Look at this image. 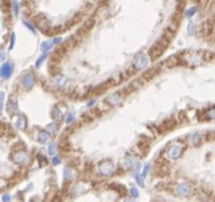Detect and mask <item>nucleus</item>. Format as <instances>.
<instances>
[{
    "mask_svg": "<svg viewBox=\"0 0 215 202\" xmlns=\"http://www.w3.org/2000/svg\"><path fill=\"white\" fill-rule=\"evenodd\" d=\"M168 41L169 40L167 39V38H162V39H160L159 41L156 42L149 51L150 57L152 58V59H155V58L159 57L161 54L165 52V48L168 47V44H169Z\"/></svg>",
    "mask_w": 215,
    "mask_h": 202,
    "instance_id": "nucleus-1",
    "label": "nucleus"
},
{
    "mask_svg": "<svg viewBox=\"0 0 215 202\" xmlns=\"http://www.w3.org/2000/svg\"><path fill=\"white\" fill-rule=\"evenodd\" d=\"M99 173L103 176H111L112 174L114 173L115 168H114V165L112 162L110 161H102V162L99 164Z\"/></svg>",
    "mask_w": 215,
    "mask_h": 202,
    "instance_id": "nucleus-2",
    "label": "nucleus"
},
{
    "mask_svg": "<svg viewBox=\"0 0 215 202\" xmlns=\"http://www.w3.org/2000/svg\"><path fill=\"white\" fill-rule=\"evenodd\" d=\"M148 64H149V59L145 55L143 54H140L138 55L136 58H135L134 62H133V66L136 70H142V68H147Z\"/></svg>",
    "mask_w": 215,
    "mask_h": 202,
    "instance_id": "nucleus-3",
    "label": "nucleus"
},
{
    "mask_svg": "<svg viewBox=\"0 0 215 202\" xmlns=\"http://www.w3.org/2000/svg\"><path fill=\"white\" fill-rule=\"evenodd\" d=\"M94 24H95V21H94V20H91V19L88 20V21H86V23H84L82 27H81L80 29L78 30L77 35H76V36H77L78 38H82L83 36L88 35L90 31L93 29Z\"/></svg>",
    "mask_w": 215,
    "mask_h": 202,
    "instance_id": "nucleus-4",
    "label": "nucleus"
},
{
    "mask_svg": "<svg viewBox=\"0 0 215 202\" xmlns=\"http://www.w3.org/2000/svg\"><path fill=\"white\" fill-rule=\"evenodd\" d=\"M13 70H14V65H13L12 62H6L0 68V77L3 79H7L11 76V74L13 73Z\"/></svg>",
    "mask_w": 215,
    "mask_h": 202,
    "instance_id": "nucleus-5",
    "label": "nucleus"
},
{
    "mask_svg": "<svg viewBox=\"0 0 215 202\" xmlns=\"http://www.w3.org/2000/svg\"><path fill=\"white\" fill-rule=\"evenodd\" d=\"M107 103H109L110 105L112 106H116L119 105L122 101V97L120 95V92H117V93H113L111 95H109L106 99Z\"/></svg>",
    "mask_w": 215,
    "mask_h": 202,
    "instance_id": "nucleus-6",
    "label": "nucleus"
},
{
    "mask_svg": "<svg viewBox=\"0 0 215 202\" xmlns=\"http://www.w3.org/2000/svg\"><path fill=\"white\" fill-rule=\"evenodd\" d=\"M13 159L18 164H25L29 162V155L25 152H17L13 156Z\"/></svg>",
    "mask_w": 215,
    "mask_h": 202,
    "instance_id": "nucleus-7",
    "label": "nucleus"
},
{
    "mask_svg": "<svg viewBox=\"0 0 215 202\" xmlns=\"http://www.w3.org/2000/svg\"><path fill=\"white\" fill-rule=\"evenodd\" d=\"M183 154V149L178 145H172L168 150V156L171 159H177Z\"/></svg>",
    "mask_w": 215,
    "mask_h": 202,
    "instance_id": "nucleus-8",
    "label": "nucleus"
},
{
    "mask_svg": "<svg viewBox=\"0 0 215 202\" xmlns=\"http://www.w3.org/2000/svg\"><path fill=\"white\" fill-rule=\"evenodd\" d=\"M34 82H35V79L32 74H30V73L24 74L23 77H22V84H23V86L25 89H32V86L34 85Z\"/></svg>",
    "mask_w": 215,
    "mask_h": 202,
    "instance_id": "nucleus-9",
    "label": "nucleus"
},
{
    "mask_svg": "<svg viewBox=\"0 0 215 202\" xmlns=\"http://www.w3.org/2000/svg\"><path fill=\"white\" fill-rule=\"evenodd\" d=\"M176 193L179 196H189L191 193V190L189 185L187 184H178L176 188Z\"/></svg>",
    "mask_w": 215,
    "mask_h": 202,
    "instance_id": "nucleus-10",
    "label": "nucleus"
},
{
    "mask_svg": "<svg viewBox=\"0 0 215 202\" xmlns=\"http://www.w3.org/2000/svg\"><path fill=\"white\" fill-rule=\"evenodd\" d=\"M66 81H68V79H66L65 76L56 75L55 78H54V80H53V83L55 84L56 86H58V88H62V86L65 85Z\"/></svg>",
    "mask_w": 215,
    "mask_h": 202,
    "instance_id": "nucleus-11",
    "label": "nucleus"
},
{
    "mask_svg": "<svg viewBox=\"0 0 215 202\" xmlns=\"http://www.w3.org/2000/svg\"><path fill=\"white\" fill-rule=\"evenodd\" d=\"M137 163H138V160L135 156H131V157L127 158V159L124 161V165L127 168H134L137 165Z\"/></svg>",
    "mask_w": 215,
    "mask_h": 202,
    "instance_id": "nucleus-12",
    "label": "nucleus"
},
{
    "mask_svg": "<svg viewBox=\"0 0 215 202\" xmlns=\"http://www.w3.org/2000/svg\"><path fill=\"white\" fill-rule=\"evenodd\" d=\"M36 24L39 27V29H41L43 32H45V30L48 29V21L44 17H36Z\"/></svg>",
    "mask_w": 215,
    "mask_h": 202,
    "instance_id": "nucleus-13",
    "label": "nucleus"
},
{
    "mask_svg": "<svg viewBox=\"0 0 215 202\" xmlns=\"http://www.w3.org/2000/svg\"><path fill=\"white\" fill-rule=\"evenodd\" d=\"M187 60L190 62V64L196 65V64H199V63L201 62V57L198 55V54L193 53V54H190V56L187 58Z\"/></svg>",
    "mask_w": 215,
    "mask_h": 202,
    "instance_id": "nucleus-14",
    "label": "nucleus"
},
{
    "mask_svg": "<svg viewBox=\"0 0 215 202\" xmlns=\"http://www.w3.org/2000/svg\"><path fill=\"white\" fill-rule=\"evenodd\" d=\"M16 126L19 130H24L27 127V118L22 115H20L16 121Z\"/></svg>",
    "mask_w": 215,
    "mask_h": 202,
    "instance_id": "nucleus-15",
    "label": "nucleus"
},
{
    "mask_svg": "<svg viewBox=\"0 0 215 202\" xmlns=\"http://www.w3.org/2000/svg\"><path fill=\"white\" fill-rule=\"evenodd\" d=\"M159 72V70H158V66H156V68H152V70H150V71H148V72H145V74H143V78L145 79H151V78H153L154 76H156V74Z\"/></svg>",
    "mask_w": 215,
    "mask_h": 202,
    "instance_id": "nucleus-16",
    "label": "nucleus"
},
{
    "mask_svg": "<svg viewBox=\"0 0 215 202\" xmlns=\"http://www.w3.org/2000/svg\"><path fill=\"white\" fill-rule=\"evenodd\" d=\"M48 138H50V134H48L47 131H41L38 134V141L41 143L47 142L48 140Z\"/></svg>",
    "mask_w": 215,
    "mask_h": 202,
    "instance_id": "nucleus-17",
    "label": "nucleus"
},
{
    "mask_svg": "<svg viewBox=\"0 0 215 202\" xmlns=\"http://www.w3.org/2000/svg\"><path fill=\"white\" fill-rule=\"evenodd\" d=\"M57 131H58V126L56 123H50L47 125V132L51 135V136H55Z\"/></svg>",
    "mask_w": 215,
    "mask_h": 202,
    "instance_id": "nucleus-18",
    "label": "nucleus"
},
{
    "mask_svg": "<svg viewBox=\"0 0 215 202\" xmlns=\"http://www.w3.org/2000/svg\"><path fill=\"white\" fill-rule=\"evenodd\" d=\"M7 109H9L10 113H15V112H17L18 106H17L16 99H14V100H13V99H10L9 104H7Z\"/></svg>",
    "mask_w": 215,
    "mask_h": 202,
    "instance_id": "nucleus-19",
    "label": "nucleus"
},
{
    "mask_svg": "<svg viewBox=\"0 0 215 202\" xmlns=\"http://www.w3.org/2000/svg\"><path fill=\"white\" fill-rule=\"evenodd\" d=\"M52 117L54 119L60 121V120H62V118H63V115H62V113H61V111L59 109H54L53 112H52Z\"/></svg>",
    "mask_w": 215,
    "mask_h": 202,
    "instance_id": "nucleus-20",
    "label": "nucleus"
},
{
    "mask_svg": "<svg viewBox=\"0 0 215 202\" xmlns=\"http://www.w3.org/2000/svg\"><path fill=\"white\" fill-rule=\"evenodd\" d=\"M189 141H190L191 144H193V145L198 144L199 141H200V135H199V134L192 135V136L189 137Z\"/></svg>",
    "mask_w": 215,
    "mask_h": 202,
    "instance_id": "nucleus-21",
    "label": "nucleus"
},
{
    "mask_svg": "<svg viewBox=\"0 0 215 202\" xmlns=\"http://www.w3.org/2000/svg\"><path fill=\"white\" fill-rule=\"evenodd\" d=\"M52 45H53L52 41H44V42L41 43L40 48H41V51L43 53H45V52H48V50H51V48H52Z\"/></svg>",
    "mask_w": 215,
    "mask_h": 202,
    "instance_id": "nucleus-22",
    "label": "nucleus"
},
{
    "mask_svg": "<svg viewBox=\"0 0 215 202\" xmlns=\"http://www.w3.org/2000/svg\"><path fill=\"white\" fill-rule=\"evenodd\" d=\"M13 10H14L15 16H18V13H19V3H18L17 0L13 1Z\"/></svg>",
    "mask_w": 215,
    "mask_h": 202,
    "instance_id": "nucleus-23",
    "label": "nucleus"
},
{
    "mask_svg": "<svg viewBox=\"0 0 215 202\" xmlns=\"http://www.w3.org/2000/svg\"><path fill=\"white\" fill-rule=\"evenodd\" d=\"M45 58H47V54L44 53V54H43V55L41 56V57H39V58H38V60L36 61V66H37V68H39V66L42 64V62L44 61Z\"/></svg>",
    "mask_w": 215,
    "mask_h": 202,
    "instance_id": "nucleus-24",
    "label": "nucleus"
},
{
    "mask_svg": "<svg viewBox=\"0 0 215 202\" xmlns=\"http://www.w3.org/2000/svg\"><path fill=\"white\" fill-rule=\"evenodd\" d=\"M48 154H50V155H54V154H55V152H56V145H55V143H51V144L48 145Z\"/></svg>",
    "mask_w": 215,
    "mask_h": 202,
    "instance_id": "nucleus-25",
    "label": "nucleus"
},
{
    "mask_svg": "<svg viewBox=\"0 0 215 202\" xmlns=\"http://www.w3.org/2000/svg\"><path fill=\"white\" fill-rule=\"evenodd\" d=\"M74 119H75V114H74V113H69L68 116H66L65 121H66V123H71V122L74 121Z\"/></svg>",
    "mask_w": 215,
    "mask_h": 202,
    "instance_id": "nucleus-26",
    "label": "nucleus"
},
{
    "mask_svg": "<svg viewBox=\"0 0 215 202\" xmlns=\"http://www.w3.org/2000/svg\"><path fill=\"white\" fill-rule=\"evenodd\" d=\"M195 12H196V9H195V7H191V9H189L188 11L186 12V15H187L188 17H192L194 14H195Z\"/></svg>",
    "mask_w": 215,
    "mask_h": 202,
    "instance_id": "nucleus-27",
    "label": "nucleus"
},
{
    "mask_svg": "<svg viewBox=\"0 0 215 202\" xmlns=\"http://www.w3.org/2000/svg\"><path fill=\"white\" fill-rule=\"evenodd\" d=\"M117 186L115 188V190H117L119 192L121 195H124V194H125V188L124 186H122V185H120V184H116Z\"/></svg>",
    "mask_w": 215,
    "mask_h": 202,
    "instance_id": "nucleus-28",
    "label": "nucleus"
},
{
    "mask_svg": "<svg viewBox=\"0 0 215 202\" xmlns=\"http://www.w3.org/2000/svg\"><path fill=\"white\" fill-rule=\"evenodd\" d=\"M149 170H150V164H145V167H143V171H142V174H141V176L143 178L145 177V176H147V174H148V172H149Z\"/></svg>",
    "mask_w": 215,
    "mask_h": 202,
    "instance_id": "nucleus-29",
    "label": "nucleus"
},
{
    "mask_svg": "<svg viewBox=\"0 0 215 202\" xmlns=\"http://www.w3.org/2000/svg\"><path fill=\"white\" fill-rule=\"evenodd\" d=\"M3 100H4V93L3 92H0V112L2 111V107H3Z\"/></svg>",
    "mask_w": 215,
    "mask_h": 202,
    "instance_id": "nucleus-30",
    "label": "nucleus"
},
{
    "mask_svg": "<svg viewBox=\"0 0 215 202\" xmlns=\"http://www.w3.org/2000/svg\"><path fill=\"white\" fill-rule=\"evenodd\" d=\"M136 181H137V183L140 186H143V184H145V183H143V177L141 175H137L136 176Z\"/></svg>",
    "mask_w": 215,
    "mask_h": 202,
    "instance_id": "nucleus-31",
    "label": "nucleus"
},
{
    "mask_svg": "<svg viewBox=\"0 0 215 202\" xmlns=\"http://www.w3.org/2000/svg\"><path fill=\"white\" fill-rule=\"evenodd\" d=\"M65 178L68 179V180L72 178V171L70 170V168H66V170L65 171Z\"/></svg>",
    "mask_w": 215,
    "mask_h": 202,
    "instance_id": "nucleus-32",
    "label": "nucleus"
},
{
    "mask_svg": "<svg viewBox=\"0 0 215 202\" xmlns=\"http://www.w3.org/2000/svg\"><path fill=\"white\" fill-rule=\"evenodd\" d=\"M130 193H131V195L133 197H135V198H137L138 197V191L136 188H132L131 190H130Z\"/></svg>",
    "mask_w": 215,
    "mask_h": 202,
    "instance_id": "nucleus-33",
    "label": "nucleus"
},
{
    "mask_svg": "<svg viewBox=\"0 0 215 202\" xmlns=\"http://www.w3.org/2000/svg\"><path fill=\"white\" fill-rule=\"evenodd\" d=\"M208 117L210 119H215V109H210L208 112Z\"/></svg>",
    "mask_w": 215,
    "mask_h": 202,
    "instance_id": "nucleus-34",
    "label": "nucleus"
},
{
    "mask_svg": "<svg viewBox=\"0 0 215 202\" xmlns=\"http://www.w3.org/2000/svg\"><path fill=\"white\" fill-rule=\"evenodd\" d=\"M60 158L58 157V156H56V157L53 158V164L54 165H57V164H60Z\"/></svg>",
    "mask_w": 215,
    "mask_h": 202,
    "instance_id": "nucleus-35",
    "label": "nucleus"
},
{
    "mask_svg": "<svg viewBox=\"0 0 215 202\" xmlns=\"http://www.w3.org/2000/svg\"><path fill=\"white\" fill-rule=\"evenodd\" d=\"M14 43H15V33H13L12 36H11V45H10V50L13 48V47H14Z\"/></svg>",
    "mask_w": 215,
    "mask_h": 202,
    "instance_id": "nucleus-36",
    "label": "nucleus"
},
{
    "mask_svg": "<svg viewBox=\"0 0 215 202\" xmlns=\"http://www.w3.org/2000/svg\"><path fill=\"white\" fill-rule=\"evenodd\" d=\"M23 23L25 24V27H29V29H30L31 31H32L33 33H35V30H34V27H33V25H31V24L29 23V22H27V21H24Z\"/></svg>",
    "mask_w": 215,
    "mask_h": 202,
    "instance_id": "nucleus-37",
    "label": "nucleus"
},
{
    "mask_svg": "<svg viewBox=\"0 0 215 202\" xmlns=\"http://www.w3.org/2000/svg\"><path fill=\"white\" fill-rule=\"evenodd\" d=\"M2 200H3V201H10V200H11V197H10V195H4L3 198H2Z\"/></svg>",
    "mask_w": 215,
    "mask_h": 202,
    "instance_id": "nucleus-38",
    "label": "nucleus"
},
{
    "mask_svg": "<svg viewBox=\"0 0 215 202\" xmlns=\"http://www.w3.org/2000/svg\"><path fill=\"white\" fill-rule=\"evenodd\" d=\"M61 40V38L59 37V38H55V39L53 40V43H58V41H60Z\"/></svg>",
    "mask_w": 215,
    "mask_h": 202,
    "instance_id": "nucleus-39",
    "label": "nucleus"
},
{
    "mask_svg": "<svg viewBox=\"0 0 215 202\" xmlns=\"http://www.w3.org/2000/svg\"><path fill=\"white\" fill-rule=\"evenodd\" d=\"M0 186H1V185H0Z\"/></svg>",
    "mask_w": 215,
    "mask_h": 202,
    "instance_id": "nucleus-40",
    "label": "nucleus"
}]
</instances>
